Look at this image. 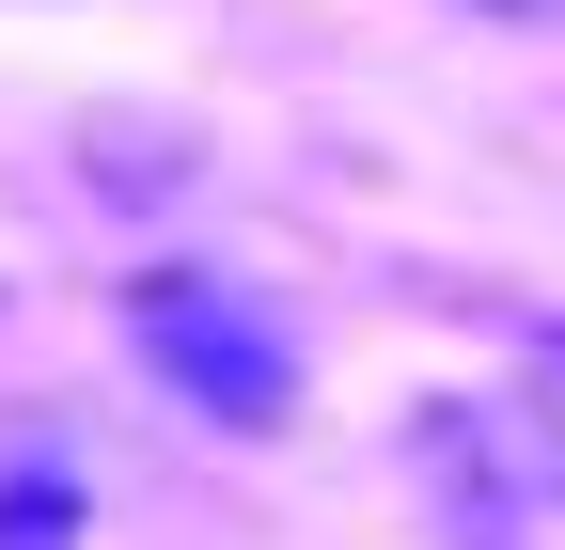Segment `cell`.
I'll return each mask as SVG.
<instances>
[{
	"label": "cell",
	"mask_w": 565,
	"mask_h": 550,
	"mask_svg": "<svg viewBox=\"0 0 565 550\" xmlns=\"http://www.w3.org/2000/svg\"><path fill=\"white\" fill-rule=\"evenodd\" d=\"M126 315H141V347L173 362L189 409H221V425H282V378H299V347H282V315H267V299L204 284V267H158Z\"/></svg>",
	"instance_id": "cell-1"
},
{
	"label": "cell",
	"mask_w": 565,
	"mask_h": 550,
	"mask_svg": "<svg viewBox=\"0 0 565 550\" xmlns=\"http://www.w3.org/2000/svg\"><path fill=\"white\" fill-rule=\"evenodd\" d=\"M503 425H519V472L565 504V330H534V347H519V393H503Z\"/></svg>",
	"instance_id": "cell-2"
},
{
	"label": "cell",
	"mask_w": 565,
	"mask_h": 550,
	"mask_svg": "<svg viewBox=\"0 0 565 550\" xmlns=\"http://www.w3.org/2000/svg\"><path fill=\"white\" fill-rule=\"evenodd\" d=\"M0 550H79V472L63 456H0Z\"/></svg>",
	"instance_id": "cell-3"
},
{
	"label": "cell",
	"mask_w": 565,
	"mask_h": 550,
	"mask_svg": "<svg viewBox=\"0 0 565 550\" xmlns=\"http://www.w3.org/2000/svg\"><path fill=\"white\" fill-rule=\"evenodd\" d=\"M471 17H565V0H471Z\"/></svg>",
	"instance_id": "cell-4"
}]
</instances>
